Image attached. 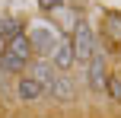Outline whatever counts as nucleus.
I'll return each instance as SVG.
<instances>
[{
    "instance_id": "nucleus-1",
    "label": "nucleus",
    "mask_w": 121,
    "mask_h": 118,
    "mask_svg": "<svg viewBox=\"0 0 121 118\" xmlns=\"http://www.w3.org/2000/svg\"><path fill=\"white\" fill-rule=\"evenodd\" d=\"M70 45H73V57H77L80 64L96 57V38H92V29L83 22V19H80L77 29H73V42Z\"/></svg>"
},
{
    "instance_id": "nucleus-2",
    "label": "nucleus",
    "mask_w": 121,
    "mask_h": 118,
    "mask_svg": "<svg viewBox=\"0 0 121 118\" xmlns=\"http://www.w3.org/2000/svg\"><path fill=\"white\" fill-rule=\"evenodd\" d=\"M29 42H32V51H38V54H54V48L60 45V35H57V29L38 26V29H32Z\"/></svg>"
},
{
    "instance_id": "nucleus-3",
    "label": "nucleus",
    "mask_w": 121,
    "mask_h": 118,
    "mask_svg": "<svg viewBox=\"0 0 121 118\" xmlns=\"http://www.w3.org/2000/svg\"><path fill=\"white\" fill-rule=\"evenodd\" d=\"M54 99H60V102H73L77 99V86H73V80L67 74H57L54 77V83H51V89H48Z\"/></svg>"
},
{
    "instance_id": "nucleus-4",
    "label": "nucleus",
    "mask_w": 121,
    "mask_h": 118,
    "mask_svg": "<svg viewBox=\"0 0 121 118\" xmlns=\"http://www.w3.org/2000/svg\"><path fill=\"white\" fill-rule=\"evenodd\" d=\"M89 86L96 89V93H102L105 86H108V74H105V57L96 54L89 61Z\"/></svg>"
},
{
    "instance_id": "nucleus-5",
    "label": "nucleus",
    "mask_w": 121,
    "mask_h": 118,
    "mask_svg": "<svg viewBox=\"0 0 121 118\" xmlns=\"http://www.w3.org/2000/svg\"><path fill=\"white\" fill-rule=\"evenodd\" d=\"M6 54H13V57H19V61H29L32 57V42H29V35H16V38H10V42H6Z\"/></svg>"
},
{
    "instance_id": "nucleus-6",
    "label": "nucleus",
    "mask_w": 121,
    "mask_h": 118,
    "mask_svg": "<svg viewBox=\"0 0 121 118\" xmlns=\"http://www.w3.org/2000/svg\"><path fill=\"white\" fill-rule=\"evenodd\" d=\"M51 64H54L57 70H70L73 64H77V57H73V45L70 42H60L54 48V57H51Z\"/></svg>"
},
{
    "instance_id": "nucleus-7",
    "label": "nucleus",
    "mask_w": 121,
    "mask_h": 118,
    "mask_svg": "<svg viewBox=\"0 0 121 118\" xmlns=\"http://www.w3.org/2000/svg\"><path fill=\"white\" fill-rule=\"evenodd\" d=\"M42 93H45V89L38 86V83L32 80V77H19V83H16V96H19L22 102H35Z\"/></svg>"
},
{
    "instance_id": "nucleus-8",
    "label": "nucleus",
    "mask_w": 121,
    "mask_h": 118,
    "mask_svg": "<svg viewBox=\"0 0 121 118\" xmlns=\"http://www.w3.org/2000/svg\"><path fill=\"white\" fill-rule=\"evenodd\" d=\"M54 77H57V74H54V64H51V61H38V64H35V70H32V80H35L42 89H51Z\"/></svg>"
},
{
    "instance_id": "nucleus-9",
    "label": "nucleus",
    "mask_w": 121,
    "mask_h": 118,
    "mask_svg": "<svg viewBox=\"0 0 121 118\" xmlns=\"http://www.w3.org/2000/svg\"><path fill=\"white\" fill-rule=\"evenodd\" d=\"M102 29H105V35H108L112 42H121V13H105Z\"/></svg>"
},
{
    "instance_id": "nucleus-10",
    "label": "nucleus",
    "mask_w": 121,
    "mask_h": 118,
    "mask_svg": "<svg viewBox=\"0 0 121 118\" xmlns=\"http://www.w3.org/2000/svg\"><path fill=\"white\" fill-rule=\"evenodd\" d=\"M22 67H26V64L19 61V57L6 54V51H3V54H0V70H6V74H19V70H22Z\"/></svg>"
},
{
    "instance_id": "nucleus-11",
    "label": "nucleus",
    "mask_w": 121,
    "mask_h": 118,
    "mask_svg": "<svg viewBox=\"0 0 121 118\" xmlns=\"http://www.w3.org/2000/svg\"><path fill=\"white\" fill-rule=\"evenodd\" d=\"M0 32H3V38H6V42H10V38L22 35V26H19L16 19H0Z\"/></svg>"
},
{
    "instance_id": "nucleus-12",
    "label": "nucleus",
    "mask_w": 121,
    "mask_h": 118,
    "mask_svg": "<svg viewBox=\"0 0 121 118\" xmlns=\"http://www.w3.org/2000/svg\"><path fill=\"white\" fill-rule=\"evenodd\" d=\"M105 89H108V96L115 102H121V77H108V86Z\"/></svg>"
},
{
    "instance_id": "nucleus-13",
    "label": "nucleus",
    "mask_w": 121,
    "mask_h": 118,
    "mask_svg": "<svg viewBox=\"0 0 121 118\" xmlns=\"http://www.w3.org/2000/svg\"><path fill=\"white\" fill-rule=\"evenodd\" d=\"M60 3H64V0H38L42 10H60Z\"/></svg>"
},
{
    "instance_id": "nucleus-14",
    "label": "nucleus",
    "mask_w": 121,
    "mask_h": 118,
    "mask_svg": "<svg viewBox=\"0 0 121 118\" xmlns=\"http://www.w3.org/2000/svg\"><path fill=\"white\" fill-rule=\"evenodd\" d=\"M6 51V38H3V32H0V54Z\"/></svg>"
}]
</instances>
